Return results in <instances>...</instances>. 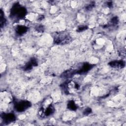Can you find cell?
Listing matches in <instances>:
<instances>
[{
    "mask_svg": "<svg viewBox=\"0 0 126 126\" xmlns=\"http://www.w3.org/2000/svg\"><path fill=\"white\" fill-rule=\"evenodd\" d=\"M27 10L26 8L19 3H15L11 8L10 17L14 19H21L26 16Z\"/></svg>",
    "mask_w": 126,
    "mask_h": 126,
    "instance_id": "6da1fadb",
    "label": "cell"
},
{
    "mask_svg": "<svg viewBox=\"0 0 126 126\" xmlns=\"http://www.w3.org/2000/svg\"><path fill=\"white\" fill-rule=\"evenodd\" d=\"M71 40V37L67 33L60 32L55 36L54 41L57 44H66Z\"/></svg>",
    "mask_w": 126,
    "mask_h": 126,
    "instance_id": "7a4b0ae2",
    "label": "cell"
},
{
    "mask_svg": "<svg viewBox=\"0 0 126 126\" xmlns=\"http://www.w3.org/2000/svg\"><path fill=\"white\" fill-rule=\"evenodd\" d=\"M64 87L65 92L67 94H70L77 91L79 88V85L72 80H68L64 84Z\"/></svg>",
    "mask_w": 126,
    "mask_h": 126,
    "instance_id": "3957f363",
    "label": "cell"
},
{
    "mask_svg": "<svg viewBox=\"0 0 126 126\" xmlns=\"http://www.w3.org/2000/svg\"><path fill=\"white\" fill-rule=\"evenodd\" d=\"M31 106V103L27 100H20L15 104V109L18 112H23Z\"/></svg>",
    "mask_w": 126,
    "mask_h": 126,
    "instance_id": "277c9868",
    "label": "cell"
},
{
    "mask_svg": "<svg viewBox=\"0 0 126 126\" xmlns=\"http://www.w3.org/2000/svg\"><path fill=\"white\" fill-rule=\"evenodd\" d=\"M2 119H3L4 123L9 124L14 121L15 120L16 117L13 113H4L2 116Z\"/></svg>",
    "mask_w": 126,
    "mask_h": 126,
    "instance_id": "5b68a950",
    "label": "cell"
},
{
    "mask_svg": "<svg viewBox=\"0 0 126 126\" xmlns=\"http://www.w3.org/2000/svg\"><path fill=\"white\" fill-rule=\"evenodd\" d=\"M109 65L114 68H122L125 66V62L123 61H114L111 62Z\"/></svg>",
    "mask_w": 126,
    "mask_h": 126,
    "instance_id": "8992f818",
    "label": "cell"
},
{
    "mask_svg": "<svg viewBox=\"0 0 126 126\" xmlns=\"http://www.w3.org/2000/svg\"><path fill=\"white\" fill-rule=\"evenodd\" d=\"M28 28L24 25H18L15 28V32L18 35L24 34L27 31Z\"/></svg>",
    "mask_w": 126,
    "mask_h": 126,
    "instance_id": "52a82bcc",
    "label": "cell"
},
{
    "mask_svg": "<svg viewBox=\"0 0 126 126\" xmlns=\"http://www.w3.org/2000/svg\"><path fill=\"white\" fill-rule=\"evenodd\" d=\"M37 64V62L35 59H32L24 66V69L25 70H29L32 69L33 66H36Z\"/></svg>",
    "mask_w": 126,
    "mask_h": 126,
    "instance_id": "ba28073f",
    "label": "cell"
},
{
    "mask_svg": "<svg viewBox=\"0 0 126 126\" xmlns=\"http://www.w3.org/2000/svg\"><path fill=\"white\" fill-rule=\"evenodd\" d=\"M0 96L1 99H2L3 101H5L7 103H9L12 100V97L6 92H3V93L1 92Z\"/></svg>",
    "mask_w": 126,
    "mask_h": 126,
    "instance_id": "9c48e42d",
    "label": "cell"
},
{
    "mask_svg": "<svg viewBox=\"0 0 126 126\" xmlns=\"http://www.w3.org/2000/svg\"><path fill=\"white\" fill-rule=\"evenodd\" d=\"M67 106L68 109L71 111H75V110L77 109L78 107L76 103L73 100L69 101L67 103Z\"/></svg>",
    "mask_w": 126,
    "mask_h": 126,
    "instance_id": "30bf717a",
    "label": "cell"
},
{
    "mask_svg": "<svg viewBox=\"0 0 126 126\" xmlns=\"http://www.w3.org/2000/svg\"><path fill=\"white\" fill-rule=\"evenodd\" d=\"M87 29V26H79L78 28V31H79V32H82V31H85Z\"/></svg>",
    "mask_w": 126,
    "mask_h": 126,
    "instance_id": "8fae6325",
    "label": "cell"
},
{
    "mask_svg": "<svg viewBox=\"0 0 126 126\" xmlns=\"http://www.w3.org/2000/svg\"><path fill=\"white\" fill-rule=\"evenodd\" d=\"M91 111H92V110H91V108H86V109L85 110V111H84V114L85 115H88V114H89L90 113H91Z\"/></svg>",
    "mask_w": 126,
    "mask_h": 126,
    "instance_id": "7c38bea8",
    "label": "cell"
}]
</instances>
